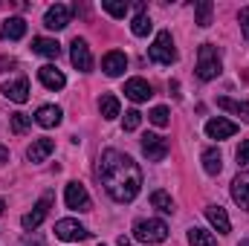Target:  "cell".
I'll return each mask as SVG.
<instances>
[{"label":"cell","mask_w":249,"mask_h":246,"mask_svg":"<svg viewBox=\"0 0 249 246\" xmlns=\"http://www.w3.org/2000/svg\"><path fill=\"white\" fill-rule=\"evenodd\" d=\"M96 174H99V180L105 185V191L110 194V200H116V203H130L139 194V188H142L139 165L127 154L116 151V148L102 151Z\"/></svg>","instance_id":"obj_1"},{"label":"cell","mask_w":249,"mask_h":246,"mask_svg":"<svg viewBox=\"0 0 249 246\" xmlns=\"http://www.w3.org/2000/svg\"><path fill=\"white\" fill-rule=\"evenodd\" d=\"M133 238L139 244H162L168 238V226L160 217H142L133 223Z\"/></svg>","instance_id":"obj_2"},{"label":"cell","mask_w":249,"mask_h":246,"mask_svg":"<svg viewBox=\"0 0 249 246\" xmlns=\"http://www.w3.org/2000/svg\"><path fill=\"white\" fill-rule=\"evenodd\" d=\"M220 70H223V64H220L217 47H214V44H203V47L197 50V78L212 81V78L220 75Z\"/></svg>","instance_id":"obj_3"},{"label":"cell","mask_w":249,"mask_h":246,"mask_svg":"<svg viewBox=\"0 0 249 246\" xmlns=\"http://www.w3.org/2000/svg\"><path fill=\"white\" fill-rule=\"evenodd\" d=\"M148 58L154 64H162V67H171V64L177 61V50H174V38H171V32H157V38H154V44H151V50H148Z\"/></svg>","instance_id":"obj_4"},{"label":"cell","mask_w":249,"mask_h":246,"mask_svg":"<svg viewBox=\"0 0 249 246\" xmlns=\"http://www.w3.org/2000/svg\"><path fill=\"white\" fill-rule=\"evenodd\" d=\"M142 154L148 157V162H162L168 157V139H162L160 133H145L142 136Z\"/></svg>","instance_id":"obj_5"},{"label":"cell","mask_w":249,"mask_h":246,"mask_svg":"<svg viewBox=\"0 0 249 246\" xmlns=\"http://www.w3.org/2000/svg\"><path fill=\"white\" fill-rule=\"evenodd\" d=\"M55 238H58V241H67V244H75V241H87V238H90V232H87L78 220L64 217V220L55 223Z\"/></svg>","instance_id":"obj_6"},{"label":"cell","mask_w":249,"mask_h":246,"mask_svg":"<svg viewBox=\"0 0 249 246\" xmlns=\"http://www.w3.org/2000/svg\"><path fill=\"white\" fill-rule=\"evenodd\" d=\"M64 200H67V209H75V211H90V194L81 183H67L64 188Z\"/></svg>","instance_id":"obj_7"},{"label":"cell","mask_w":249,"mask_h":246,"mask_svg":"<svg viewBox=\"0 0 249 246\" xmlns=\"http://www.w3.org/2000/svg\"><path fill=\"white\" fill-rule=\"evenodd\" d=\"M70 47H72V50H70V61H72V67H75L78 72H90V70H93V55H90L87 41H84V38H75Z\"/></svg>","instance_id":"obj_8"},{"label":"cell","mask_w":249,"mask_h":246,"mask_svg":"<svg viewBox=\"0 0 249 246\" xmlns=\"http://www.w3.org/2000/svg\"><path fill=\"white\" fill-rule=\"evenodd\" d=\"M50 203H53L50 197H44V200H38V203L32 206V211H26V214L20 217V226H23L26 232H35V229H38V226L44 223V217L50 214Z\"/></svg>","instance_id":"obj_9"},{"label":"cell","mask_w":249,"mask_h":246,"mask_svg":"<svg viewBox=\"0 0 249 246\" xmlns=\"http://www.w3.org/2000/svg\"><path fill=\"white\" fill-rule=\"evenodd\" d=\"M70 15H72V9H70V6L55 3V6H50V9H47V15H44V26H47V29L61 32V29H67V23H70Z\"/></svg>","instance_id":"obj_10"},{"label":"cell","mask_w":249,"mask_h":246,"mask_svg":"<svg viewBox=\"0 0 249 246\" xmlns=\"http://www.w3.org/2000/svg\"><path fill=\"white\" fill-rule=\"evenodd\" d=\"M235 133H238V124L229 122V119H223V116L206 122V136H209V139H229V136H235Z\"/></svg>","instance_id":"obj_11"},{"label":"cell","mask_w":249,"mask_h":246,"mask_svg":"<svg viewBox=\"0 0 249 246\" xmlns=\"http://www.w3.org/2000/svg\"><path fill=\"white\" fill-rule=\"evenodd\" d=\"M124 96L130 102H148L154 96V90H151V84L145 78H127L124 81Z\"/></svg>","instance_id":"obj_12"},{"label":"cell","mask_w":249,"mask_h":246,"mask_svg":"<svg viewBox=\"0 0 249 246\" xmlns=\"http://www.w3.org/2000/svg\"><path fill=\"white\" fill-rule=\"evenodd\" d=\"M206 220L214 226L217 235H229L232 232V223H229V214L223 206H206Z\"/></svg>","instance_id":"obj_13"},{"label":"cell","mask_w":249,"mask_h":246,"mask_svg":"<svg viewBox=\"0 0 249 246\" xmlns=\"http://www.w3.org/2000/svg\"><path fill=\"white\" fill-rule=\"evenodd\" d=\"M102 70H105V75H110V78L122 75L124 70H127V55L119 53V50H110V53L102 58Z\"/></svg>","instance_id":"obj_14"},{"label":"cell","mask_w":249,"mask_h":246,"mask_svg":"<svg viewBox=\"0 0 249 246\" xmlns=\"http://www.w3.org/2000/svg\"><path fill=\"white\" fill-rule=\"evenodd\" d=\"M3 96L15 105H23L29 99V81L26 78H15V81H6L3 84Z\"/></svg>","instance_id":"obj_15"},{"label":"cell","mask_w":249,"mask_h":246,"mask_svg":"<svg viewBox=\"0 0 249 246\" xmlns=\"http://www.w3.org/2000/svg\"><path fill=\"white\" fill-rule=\"evenodd\" d=\"M232 200H235L244 211H249V171H241V174L232 180Z\"/></svg>","instance_id":"obj_16"},{"label":"cell","mask_w":249,"mask_h":246,"mask_svg":"<svg viewBox=\"0 0 249 246\" xmlns=\"http://www.w3.org/2000/svg\"><path fill=\"white\" fill-rule=\"evenodd\" d=\"M38 78H41V84H44L47 90H61L64 84H67L64 72L58 67H53V64H44V67L38 70Z\"/></svg>","instance_id":"obj_17"},{"label":"cell","mask_w":249,"mask_h":246,"mask_svg":"<svg viewBox=\"0 0 249 246\" xmlns=\"http://www.w3.org/2000/svg\"><path fill=\"white\" fill-rule=\"evenodd\" d=\"M53 151H55V142H53V139H47V136H41V139H35V142L29 145L26 157H29V162H44Z\"/></svg>","instance_id":"obj_18"},{"label":"cell","mask_w":249,"mask_h":246,"mask_svg":"<svg viewBox=\"0 0 249 246\" xmlns=\"http://www.w3.org/2000/svg\"><path fill=\"white\" fill-rule=\"evenodd\" d=\"M26 35V20L23 18H9V20H3V26H0V38L6 41H20Z\"/></svg>","instance_id":"obj_19"},{"label":"cell","mask_w":249,"mask_h":246,"mask_svg":"<svg viewBox=\"0 0 249 246\" xmlns=\"http://www.w3.org/2000/svg\"><path fill=\"white\" fill-rule=\"evenodd\" d=\"M61 107H55V105H44V107H38V113H35V124H41V127H55V124H61Z\"/></svg>","instance_id":"obj_20"},{"label":"cell","mask_w":249,"mask_h":246,"mask_svg":"<svg viewBox=\"0 0 249 246\" xmlns=\"http://www.w3.org/2000/svg\"><path fill=\"white\" fill-rule=\"evenodd\" d=\"M200 159H203V171H206L209 177H217V174L223 171V157H220L217 148H206Z\"/></svg>","instance_id":"obj_21"},{"label":"cell","mask_w":249,"mask_h":246,"mask_svg":"<svg viewBox=\"0 0 249 246\" xmlns=\"http://www.w3.org/2000/svg\"><path fill=\"white\" fill-rule=\"evenodd\" d=\"M217 107H223V110L232 113V116H241V122H249V102H238V99L220 96V99H217Z\"/></svg>","instance_id":"obj_22"},{"label":"cell","mask_w":249,"mask_h":246,"mask_svg":"<svg viewBox=\"0 0 249 246\" xmlns=\"http://www.w3.org/2000/svg\"><path fill=\"white\" fill-rule=\"evenodd\" d=\"M32 53L44 55V58H58L61 55V44L53 38H32Z\"/></svg>","instance_id":"obj_23"},{"label":"cell","mask_w":249,"mask_h":246,"mask_svg":"<svg viewBox=\"0 0 249 246\" xmlns=\"http://www.w3.org/2000/svg\"><path fill=\"white\" fill-rule=\"evenodd\" d=\"M151 29H154V23H151V18L145 15V9H142V6H136V18L130 20V32H133L136 38H145V35H148Z\"/></svg>","instance_id":"obj_24"},{"label":"cell","mask_w":249,"mask_h":246,"mask_svg":"<svg viewBox=\"0 0 249 246\" xmlns=\"http://www.w3.org/2000/svg\"><path fill=\"white\" fill-rule=\"evenodd\" d=\"M99 110H102L105 119H116V116H119V99H116L113 93H105V96L99 99Z\"/></svg>","instance_id":"obj_25"},{"label":"cell","mask_w":249,"mask_h":246,"mask_svg":"<svg viewBox=\"0 0 249 246\" xmlns=\"http://www.w3.org/2000/svg\"><path fill=\"white\" fill-rule=\"evenodd\" d=\"M212 12H214V3H212V0H200V3L194 6L197 26H212Z\"/></svg>","instance_id":"obj_26"},{"label":"cell","mask_w":249,"mask_h":246,"mask_svg":"<svg viewBox=\"0 0 249 246\" xmlns=\"http://www.w3.org/2000/svg\"><path fill=\"white\" fill-rule=\"evenodd\" d=\"M151 206L160 209V211H165V214H174V200H171L168 191H154L151 194Z\"/></svg>","instance_id":"obj_27"},{"label":"cell","mask_w":249,"mask_h":246,"mask_svg":"<svg viewBox=\"0 0 249 246\" xmlns=\"http://www.w3.org/2000/svg\"><path fill=\"white\" fill-rule=\"evenodd\" d=\"M188 244L191 246H214V238H212V232H206L200 226H191L188 229Z\"/></svg>","instance_id":"obj_28"},{"label":"cell","mask_w":249,"mask_h":246,"mask_svg":"<svg viewBox=\"0 0 249 246\" xmlns=\"http://www.w3.org/2000/svg\"><path fill=\"white\" fill-rule=\"evenodd\" d=\"M102 9H105L110 18H124L130 6H127L124 0H102Z\"/></svg>","instance_id":"obj_29"},{"label":"cell","mask_w":249,"mask_h":246,"mask_svg":"<svg viewBox=\"0 0 249 246\" xmlns=\"http://www.w3.org/2000/svg\"><path fill=\"white\" fill-rule=\"evenodd\" d=\"M32 127V116L26 113H12V133H26Z\"/></svg>","instance_id":"obj_30"},{"label":"cell","mask_w":249,"mask_h":246,"mask_svg":"<svg viewBox=\"0 0 249 246\" xmlns=\"http://www.w3.org/2000/svg\"><path fill=\"white\" fill-rule=\"evenodd\" d=\"M148 122L157 124V127H165V124H168V107H162V105L154 107V110L148 113Z\"/></svg>","instance_id":"obj_31"},{"label":"cell","mask_w":249,"mask_h":246,"mask_svg":"<svg viewBox=\"0 0 249 246\" xmlns=\"http://www.w3.org/2000/svg\"><path fill=\"white\" fill-rule=\"evenodd\" d=\"M139 124H142V113H139V110H127V113H124V119H122L124 130H136Z\"/></svg>","instance_id":"obj_32"},{"label":"cell","mask_w":249,"mask_h":246,"mask_svg":"<svg viewBox=\"0 0 249 246\" xmlns=\"http://www.w3.org/2000/svg\"><path fill=\"white\" fill-rule=\"evenodd\" d=\"M238 162L241 165H249V139H244L241 148H238Z\"/></svg>","instance_id":"obj_33"},{"label":"cell","mask_w":249,"mask_h":246,"mask_svg":"<svg viewBox=\"0 0 249 246\" xmlns=\"http://www.w3.org/2000/svg\"><path fill=\"white\" fill-rule=\"evenodd\" d=\"M238 20H241V32L247 35V41H249V6H247V9H241V15H238Z\"/></svg>","instance_id":"obj_34"},{"label":"cell","mask_w":249,"mask_h":246,"mask_svg":"<svg viewBox=\"0 0 249 246\" xmlns=\"http://www.w3.org/2000/svg\"><path fill=\"white\" fill-rule=\"evenodd\" d=\"M20 246H44V238H38V235H35V238H23Z\"/></svg>","instance_id":"obj_35"},{"label":"cell","mask_w":249,"mask_h":246,"mask_svg":"<svg viewBox=\"0 0 249 246\" xmlns=\"http://www.w3.org/2000/svg\"><path fill=\"white\" fill-rule=\"evenodd\" d=\"M3 209H6V203H3V197H0V217H3Z\"/></svg>","instance_id":"obj_36"},{"label":"cell","mask_w":249,"mask_h":246,"mask_svg":"<svg viewBox=\"0 0 249 246\" xmlns=\"http://www.w3.org/2000/svg\"><path fill=\"white\" fill-rule=\"evenodd\" d=\"M238 246H249V238H247V241H241V244H238Z\"/></svg>","instance_id":"obj_37"}]
</instances>
